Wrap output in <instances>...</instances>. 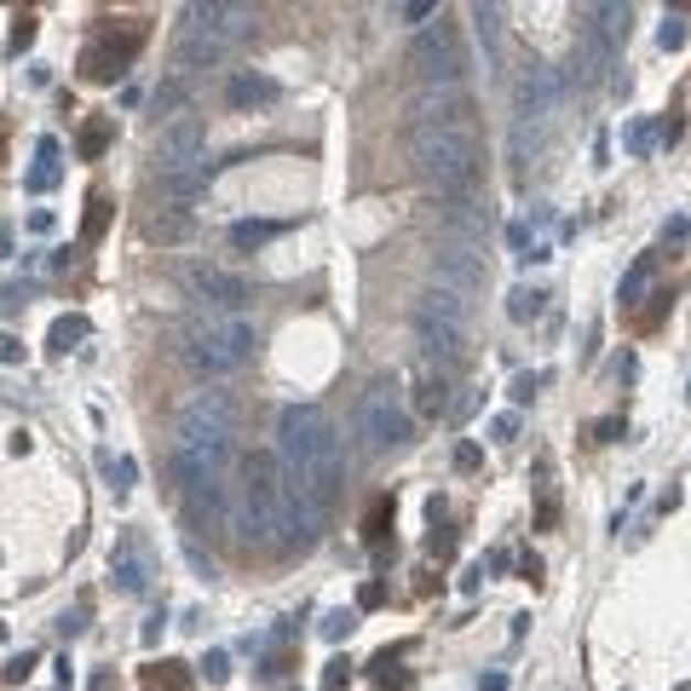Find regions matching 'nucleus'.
Returning a JSON list of instances; mask_svg holds the SVG:
<instances>
[{
  "label": "nucleus",
  "instance_id": "nucleus-20",
  "mask_svg": "<svg viewBox=\"0 0 691 691\" xmlns=\"http://www.w3.org/2000/svg\"><path fill=\"white\" fill-rule=\"evenodd\" d=\"M162 191L173 196V208H185V202H196L202 191H208V162L191 168V173H162Z\"/></svg>",
  "mask_w": 691,
  "mask_h": 691
},
{
  "label": "nucleus",
  "instance_id": "nucleus-15",
  "mask_svg": "<svg viewBox=\"0 0 691 691\" xmlns=\"http://www.w3.org/2000/svg\"><path fill=\"white\" fill-rule=\"evenodd\" d=\"M605 69H611V46H605V35L594 30V23H582L576 30V82L594 87Z\"/></svg>",
  "mask_w": 691,
  "mask_h": 691
},
{
  "label": "nucleus",
  "instance_id": "nucleus-1",
  "mask_svg": "<svg viewBox=\"0 0 691 691\" xmlns=\"http://www.w3.org/2000/svg\"><path fill=\"white\" fill-rule=\"evenodd\" d=\"M409 156H415L421 179L439 185V196L478 185V121L473 98L461 87H427L409 110Z\"/></svg>",
  "mask_w": 691,
  "mask_h": 691
},
{
  "label": "nucleus",
  "instance_id": "nucleus-21",
  "mask_svg": "<svg viewBox=\"0 0 691 691\" xmlns=\"http://www.w3.org/2000/svg\"><path fill=\"white\" fill-rule=\"evenodd\" d=\"M127 53H116V46H87L82 53V75L87 82H110V75H121Z\"/></svg>",
  "mask_w": 691,
  "mask_h": 691
},
{
  "label": "nucleus",
  "instance_id": "nucleus-40",
  "mask_svg": "<svg viewBox=\"0 0 691 691\" xmlns=\"http://www.w3.org/2000/svg\"><path fill=\"white\" fill-rule=\"evenodd\" d=\"M30 35H35V18H18V30H12V46H23Z\"/></svg>",
  "mask_w": 691,
  "mask_h": 691
},
{
  "label": "nucleus",
  "instance_id": "nucleus-35",
  "mask_svg": "<svg viewBox=\"0 0 691 691\" xmlns=\"http://www.w3.org/2000/svg\"><path fill=\"white\" fill-rule=\"evenodd\" d=\"M82 150H87V156H98V150H105V127H87V139H82Z\"/></svg>",
  "mask_w": 691,
  "mask_h": 691
},
{
  "label": "nucleus",
  "instance_id": "nucleus-11",
  "mask_svg": "<svg viewBox=\"0 0 691 691\" xmlns=\"http://www.w3.org/2000/svg\"><path fill=\"white\" fill-rule=\"evenodd\" d=\"M202 150H208V127L196 116H173L162 133H156V162L162 173H191L202 168Z\"/></svg>",
  "mask_w": 691,
  "mask_h": 691
},
{
  "label": "nucleus",
  "instance_id": "nucleus-9",
  "mask_svg": "<svg viewBox=\"0 0 691 691\" xmlns=\"http://www.w3.org/2000/svg\"><path fill=\"white\" fill-rule=\"evenodd\" d=\"M439 230H444V242H455V248H484V230H490V202L478 196V185L439 196Z\"/></svg>",
  "mask_w": 691,
  "mask_h": 691
},
{
  "label": "nucleus",
  "instance_id": "nucleus-36",
  "mask_svg": "<svg viewBox=\"0 0 691 691\" xmlns=\"http://www.w3.org/2000/svg\"><path fill=\"white\" fill-rule=\"evenodd\" d=\"M30 662H35L30 651H23V657H12V662H7V680H23V674H30Z\"/></svg>",
  "mask_w": 691,
  "mask_h": 691
},
{
  "label": "nucleus",
  "instance_id": "nucleus-18",
  "mask_svg": "<svg viewBox=\"0 0 691 691\" xmlns=\"http://www.w3.org/2000/svg\"><path fill=\"white\" fill-rule=\"evenodd\" d=\"M150 237H156V242H191L196 237V219L185 214V208H162V214H150Z\"/></svg>",
  "mask_w": 691,
  "mask_h": 691
},
{
  "label": "nucleus",
  "instance_id": "nucleus-26",
  "mask_svg": "<svg viewBox=\"0 0 691 691\" xmlns=\"http://www.w3.org/2000/svg\"><path fill=\"white\" fill-rule=\"evenodd\" d=\"M432 18H439L432 0H398V7H392V23H432Z\"/></svg>",
  "mask_w": 691,
  "mask_h": 691
},
{
  "label": "nucleus",
  "instance_id": "nucleus-39",
  "mask_svg": "<svg viewBox=\"0 0 691 691\" xmlns=\"http://www.w3.org/2000/svg\"><path fill=\"white\" fill-rule=\"evenodd\" d=\"M530 392H536V375H519V380H514V398L530 403Z\"/></svg>",
  "mask_w": 691,
  "mask_h": 691
},
{
  "label": "nucleus",
  "instance_id": "nucleus-22",
  "mask_svg": "<svg viewBox=\"0 0 691 691\" xmlns=\"http://www.w3.org/2000/svg\"><path fill=\"white\" fill-rule=\"evenodd\" d=\"M271 237H283V225H277V219H242V225H230V248H266Z\"/></svg>",
  "mask_w": 691,
  "mask_h": 691
},
{
  "label": "nucleus",
  "instance_id": "nucleus-24",
  "mask_svg": "<svg viewBox=\"0 0 691 691\" xmlns=\"http://www.w3.org/2000/svg\"><path fill=\"white\" fill-rule=\"evenodd\" d=\"M58 185V144L41 139V168L30 173V191H53Z\"/></svg>",
  "mask_w": 691,
  "mask_h": 691
},
{
  "label": "nucleus",
  "instance_id": "nucleus-28",
  "mask_svg": "<svg viewBox=\"0 0 691 691\" xmlns=\"http://www.w3.org/2000/svg\"><path fill=\"white\" fill-rule=\"evenodd\" d=\"M657 41H662V53H674V46H685V18H680V12H674V18H662Z\"/></svg>",
  "mask_w": 691,
  "mask_h": 691
},
{
  "label": "nucleus",
  "instance_id": "nucleus-19",
  "mask_svg": "<svg viewBox=\"0 0 691 691\" xmlns=\"http://www.w3.org/2000/svg\"><path fill=\"white\" fill-rule=\"evenodd\" d=\"M110 576H116L121 594H144V565H139V548H133V542H121V548L110 553Z\"/></svg>",
  "mask_w": 691,
  "mask_h": 691
},
{
  "label": "nucleus",
  "instance_id": "nucleus-4",
  "mask_svg": "<svg viewBox=\"0 0 691 691\" xmlns=\"http://www.w3.org/2000/svg\"><path fill=\"white\" fill-rule=\"evenodd\" d=\"M179 346H185V364L196 375H230L253 357L260 328H253L248 312H196L179 328Z\"/></svg>",
  "mask_w": 691,
  "mask_h": 691
},
{
  "label": "nucleus",
  "instance_id": "nucleus-41",
  "mask_svg": "<svg viewBox=\"0 0 691 691\" xmlns=\"http://www.w3.org/2000/svg\"><path fill=\"white\" fill-rule=\"evenodd\" d=\"M23 294H30V289H7V294H0V312H18Z\"/></svg>",
  "mask_w": 691,
  "mask_h": 691
},
{
  "label": "nucleus",
  "instance_id": "nucleus-14",
  "mask_svg": "<svg viewBox=\"0 0 691 691\" xmlns=\"http://www.w3.org/2000/svg\"><path fill=\"white\" fill-rule=\"evenodd\" d=\"M559 98H565V82H559V69H548V64L525 69V82H519V121L542 127V121L559 110Z\"/></svg>",
  "mask_w": 691,
  "mask_h": 691
},
{
  "label": "nucleus",
  "instance_id": "nucleus-38",
  "mask_svg": "<svg viewBox=\"0 0 691 691\" xmlns=\"http://www.w3.org/2000/svg\"><path fill=\"white\" fill-rule=\"evenodd\" d=\"M662 237H669V242H685L691 225H685V219H669V225H662Z\"/></svg>",
  "mask_w": 691,
  "mask_h": 691
},
{
  "label": "nucleus",
  "instance_id": "nucleus-37",
  "mask_svg": "<svg viewBox=\"0 0 691 691\" xmlns=\"http://www.w3.org/2000/svg\"><path fill=\"white\" fill-rule=\"evenodd\" d=\"M341 680H352V662H328V674H323V685H341Z\"/></svg>",
  "mask_w": 691,
  "mask_h": 691
},
{
  "label": "nucleus",
  "instance_id": "nucleus-31",
  "mask_svg": "<svg viewBox=\"0 0 691 691\" xmlns=\"http://www.w3.org/2000/svg\"><path fill=\"white\" fill-rule=\"evenodd\" d=\"M387 514H392V501H375V507H369V519H364V530L380 536V530H387Z\"/></svg>",
  "mask_w": 691,
  "mask_h": 691
},
{
  "label": "nucleus",
  "instance_id": "nucleus-5",
  "mask_svg": "<svg viewBox=\"0 0 691 691\" xmlns=\"http://www.w3.org/2000/svg\"><path fill=\"white\" fill-rule=\"evenodd\" d=\"M260 12L253 7H230V0H208V7L185 12V30H179V64L185 69H214L225 64L237 46L253 35Z\"/></svg>",
  "mask_w": 691,
  "mask_h": 691
},
{
  "label": "nucleus",
  "instance_id": "nucleus-27",
  "mask_svg": "<svg viewBox=\"0 0 691 691\" xmlns=\"http://www.w3.org/2000/svg\"><path fill=\"white\" fill-rule=\"evenodd\" d=\"M82 335H87V323H82V317H58V323H53V346H58V352H69Z\"/></svg>",
  "mask_w": 691,
  "mask_h": 691
},
{
  "label": "nucleus",
  "instance_id": "nucleus-16",
  "mask_svg": "<svg viewBox=\"0 0 691 691\" xmlns=\"http://www.w3.org/2000/svg\"><path fill=\"white\" fill-rule=\"evenodd\" d=\"M225 98H230V105H237V110H248V105H271V98H277V82H271V75H230V87H225Z\"/></svg>",
  "mask_w": 691,
  "mask_h": 691
},
{
  "label": "nucleus",
  "instance_id": "nucleus-2",
  "mask_svg": "<svg viewBox=\"0 0 691 691\" xmlns=\"http://www.w3.org/2000/svg\"><path fill=\"white\" fill-rule=\"evenodd\" d=\"M277 461L300 496H312L317 514L335 507L341 490V473H346V455H341V432L335 421L323 415L317 403H289L277 415Z\"/></svg>",
  "mask_w": 691,
  "mask_h": 691
},
{
  "label": "nucleus",
  "instance_id": "nucleus-25",
  "mask_svg": "<svg viewBox=\"0 0 691 691\" xmlns=\"http://www.w3.org/2000/svg\"><path fill=\"white\" fill-rule=\"evenodd\" d=\"M646 289H651V260H634V271L623 277V305H639Z\"/></svg>",
  "mask_w": 691,
  "mask_h": 691
},
{
  "label": "nucleus",
  "instance_id": "nucleus-34",
  "mask_svg": "<svg viewBox=\"0 0 691 691\" xmlns=\"http://www.w3.org/2000/svg\"><path fill=\"white\" fill-rule=\"evenodd\" d=\"M202 674H208V680H225V674H230V662H225V651H208V662H202Z\"/></svg>",
  "mask_w": 691,
  "mask_h": 691
},
{
  "label": "nucleus",
  "instance_id": "nucleus-42",
  "mask_svg": "<svg viewBox=\"0 0 691 691\" xmlns=\"http://www.w3.org/2000/svg\"><path fill=\"white\" fill-rule=\"evenodd\" d=\"M478 685H484V691H507V674H501V669H490V674H484Z\"/></svg>",
  "mask_w": 691,
  "mask_h": 691
},
{
  "label": "nucleus",
  "instance_id": "nucleus-17",
  "mask_svg": "<svg viewBox=\"0 0 691 691\" xmlns=\"http://www.w3.org/2000/svg\"><path fill=\"white\" fill-rule=\"evenodd\" d=\"M473 18V35H478V46H484V64H501V7H473L467 12Z\"/></svg>",
  "mask_w": 691,
  "mask_h": 691
},
{
  "label": "nucleus",
  "instance_id": "nucleus-6",
  "mask_svg": "<svg viewBox=\"0 0 691 691\" xmlns=\"http://www.w3.org/2000/svg\"><path fill=\"white\" fill-rule=\"evenodd\" d=\"M467 328H473V300H461L450 289H427L415 300V341L427 357L455 364L461 346H467Z\"/></svg>",
  "mask_w": 691,
  "mask_h": 691
},
{
  "label": "nucleus",
  "instance_id": "nucleus-30",
  "mask_svg": "<svg viewBox=\"0 0 691 691\" xmlns=\"http://www.w3.org/2000/svg\"><path fill=\"white\" fill-rule=\"evenodd\" d=\"M341 634H352V611H328V617H323V639H341Z\"/></svg>",
  "mask_w": 691,
  "mask_h": 691
},
{
  "label": "nucleus",
  "instance_id": "nucleus-7",
  "mask_svg": "<svg viewBox=\"0 0 691 691\" xmlns=\"http://www.w3.org/2000/svg\"><path fill=\"white\" fill-rule=\"evenodd\" d=\"M409 427L415 421H409V409H403L392 380H375V387L357 398V439H364L369 455H387V450L409 444Z\"/></svg>",
  "mask_w": 691,
  "mask_h": 691
},
{
  "label": "nucleus",
  "instance_id": "nucleus-13",
  "mask_svg": "<svg viewBox=\"0 0 691 691\" xmlns=\"http://www.w3.org/2000/svg\"><path fill=\"white\" fill-rule=\"evenodd\" d=\"M185 289L202 300V312H242V305H248V283L237 271H219V266L185 271Z\"/></svg>",
  "mask_w": 691,
  "mask_h": 691
},
{
  "label": "nucleus",
  "instance_id": "nucleus-8",
  "mask_svg": "<svg viewBox=\"0 0 691 691\" xmlns=\"http://www.w3.org/2000/svg\"><path fill=\"white\" fill-rule=\"evenodd\" d=\"M409 69L421 75L427 87H455L461 82V41H455V30L439 18V23H427V30L415 35V46H409Z\"/></svg>",
  "mask_w": 691,
  "mask_h": 691
},
{
  "label": "nucleus",
  "instance_id": "nucleus-32",
  "mask_svg": "<svg viewBox=\"0 0 691 691\" xmlns=\"http://www.w3.org/2000/svg\"><path fill=\"white\" fill-rule=\"evenodd\" d=\"M179 98H185V82H168V87L156 93V110H179Z\"/></svg>",
  "mask_w": 691,
  "mask_h": 691
},
{
  "label": "nucleus",
  "instance_id": "nucleus-3",
  "mask_svg": "<svg viewBox=\"0 0 691 691\" xmlns=\"http://www.w3.org/2000/svg\"><path fill=\"white\" fill-rule=\"evenodd\" d=\"M283 507H289V473L271 450H253L242 461V484L230 501V530L248 548H277L283 542Z\"/></svg>",
  "mask_w": 691,
  "mask_h": 691
},
{
  "label": "nucleus",
  "instance_id": "nucleus-12",
  "mask_svg": "<svg viewBox=\"0 0 691 691\" xmlns=\"http://www.w3.org/2000/svg\"><path fill=\"white\" fill-rule=\"evenodd\" d=\"M237 432V403L230 392H196L179 409V439H230Z\"/></svg>",
  "mask_w": 691,
  "mask_h": 691
},
{
  "label": "nucleus",
  "instance_id": "nucleus-10",
  "mask_svg": "<svg viewBox=\"0 0 691 691\" xmlns=\"http://www.w3.org/2000/svg\"><path fill=\"white\" fill-rule=\"evenodd\" d=\"M432 277H439V289L473 300V294H484V283H490V266H484V248H455V242H444L439 253H432Z\"/></svg>",
  "mask_w": 691,
  "mask_h": 691
},
{
  "label": "nucleus",
  "instance_id": "nucleus-29",
  "mask_svg": "<svg viewBox=\"0 0 691 691\" xmlns=\"http://www.w3.org/2000/svg\"><path fill=\"white\" fill-rule=\"evenodd\" d=\"M444 403H450V387H444V375H439V380H427V387H421V409H432V415H439Z\"/></svg>",
  "mask_w": 691,
  "mask_h": 691
},
{
  "label": "nucleus",
  "instance_id": "nucleus-23",
  "mask_svg": "<svg viewBox=\"0 0 691 691\" xmlns=\"http://www.w3.org/2000/svg\"><path fill=\"white\" fill-rule=\"evenodd\" d=\"M548 312V294L542 289H514V294H507V317H514V323H536V317H542Z\"/></svg>",
  "mask_w": 691,
  "mask_h": 691
},
{
  "label": "nucleus",
  "instance_id": "nucleus-33",
  "mask_svg": "<svg viewBox=\"0 0 691 691\" xmlns=\"http://www.w3.org/2000/svg\"><path fill=\"white\" fill-rule=\"evenodd\" d=\"M490 432H496L501 444H507V439H519V415H496V421H490Z\"/></svg>",
  "mask_w": 691,
  "mask_h": 691
},
{
  "label": "nucleus",
  "instance_id": "nucleus-43",
  "mask_svg": "<svg viewBox=\"0 0 691 691\" xmlns=\"http://www.w3.org/2000/svg\"><path fill=\"white\" fill-rule=\"evenodd\" d=\"M685 398H691V387H685Z\"/></svg>",
  "mask_w": 691,
  "mask_h": 691
}]
</instances>
